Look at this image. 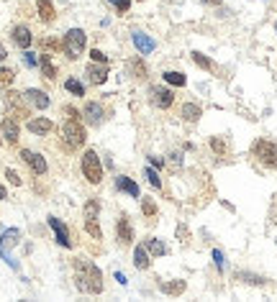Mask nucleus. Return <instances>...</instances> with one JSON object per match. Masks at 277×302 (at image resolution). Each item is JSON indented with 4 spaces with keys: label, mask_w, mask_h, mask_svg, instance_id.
Wrapping results in <instances>:
<instances>
[{
    "label": "nucleus",
    "mask_w": 277,
    "mask_h": 302,
    "mask_svg": "<svg viewBox=\"0 0 277 302\" xmlns=\"http://www.w3.org/2000/svg\"><path fill=\"white\" fill-rule=\"evenodd\" d=\"M131 41H133V46L139 49V54H151V51L157 49V41L151 36H147L144 31H139V29L131 31Z\"/></svg>",
    "instance_id": "12"
},
{
    "label": "nucleus",
    "mask_w": 277,
    "mask_h": 302,
    "mask_svg": "<svg viewBox=\"0 0 277 302\" xmlns=\"http://www.w3.org/2000/svg\"><path fill=\"white\" fill-rule=\"evenodd\" d=\"M90 57H93V61H100V64H105V61H108V57H105L100 49H93V51H90Z\"/></svg>",
    "instance_id": "41"
},
{
    "label": "nucleus",
    "mask_w": 277,
    "mask_h": 302,
    "mask_svg": "<svg viewBox=\"0 0 277 302\" xmlns=\"http://www.w3.org/2000/svg\"><path fill=\"white\" fill-rule=\"evenodd\" d=\"M144 246H147V251H149L151 256H164V254H167V246L159 241V238H147Z\"/></svg>",
    "instance_id": "28"
},
{
    "label": "nucleus",
    "mask_w": 277,
    "mask_h": 302,
    "mask_svg": "<svg viewBox=\"0 0 277 302\" xmlns=\"http://www.w3.org/2000/svg\"><path fill=\"white\" fill-rule=\"evenodd\" d=\"M236 279L244 282V284H254V287H262L267 282L264 277H259V274H252V272H236Z\"/></svg>",
    "instance_id": "25"
},
{
    "label": "nucleus",
    "mask_w": 277,
    "mask_h": 302,
    "mask_svg": "<svg viewBox=\"0 0 277 302\" xmlns=\"http://www.w3.org/2000/svg\"><path fill=\"white\" fill-rule=\"evenodd\" d=\"M252 156L264 169H277V144L270 138H257L252 146Z\"/></svg>",
    "instance_id": "2"
},
{
    "label": "nucleus",
    "mask_w": 277,
    "mask_h": 302,
    "mask_svg": "<svg viewBox=\"0 0 277 302\" xmlns=\"http://www.w3.org/2000/svg\"><path fill=\"white\" fill-rule=\"evenodd\" d=\"M85 44H87V36L82 29H69L62 39V51L67 54V59H80L85 51Z\"/></svg>",
    "instance_id": "3"
},
{
    "label": "nucleus",
    "mask_w": 277,
    "mask_h": 302,
    "mask_svg": "<svg viewBox=\"0 0 277 302\" xmlns=\"http://www.w3.org/2000/svg\"><path fill=\"white\" fill-rule=\"evenodd\" d=\"M213 261H216V266H218V269H223V254L218 251V248L213 251Z\"/></svg>",
    "instance_id": "43"
},
{
    "label": "nucleus",
    "mask_w": 277,
    "mask_h": 302,
    "mask_svg": "<svg viewBox=\"0 0 277 302\" xmlns=\"http://www.w3.org/2000/svg\"><path fill=\"white\" fill-rule=\"evenodd\" d=\"M11 39H13V44H16L18 49H29V46H31V41H33L31 31L26 29V26H16V29L11 31Z\"/></svg>",
    "instance_id": "16"
},
{
    "label": "nucleus",
    "mask_w": 277,
    "mask_h": 302,
    "mask_svg": "<svg viewBox=\"0 0 277 302\" xmlns=\"http://www.w3.org/2000/svg\"><path fill=\"white\" fill-rule=\"evenodd\" d=\"M115 190H121V192H126V195H131V197H141V192H139V184L131 180V177H123V174H118L115 177Z\"/></svg>",
    "instance_id": "18"
},
{
    "label": "nucleus",
    "mask_w": 277,
    "mask_h": 302,
    "mask_svg": "<svg viewBox=\"0 0 277 302\" xmlns=\"http://www.w3.org/2000/svg\"><path fill=\"white\" fill-rule=\"evenodd\" d=\"M23 64L33 69V67H36V64H39V59H36V54H33V51H26V54H23Z\"/></svg>",
    "instance_id": "39"
},
{
    "label": "nucleus",
    "mask_w": 277,
    "mask_h": 302,
    "mask_svg": "<svg viewBox=\"0 0 277 302\" xmlns=\"http://www.w3.org/2000/svg\"><path fill=\"white\" fill-rule=\"evenodd\" d=\"M62 138H65V144L67 149H80V146H85V141H87V133L85 128L77 123V118H69L65 126H62Z\"/></svg>",
    "instance_id": "5"
},
{
    "label": "nucleus",
    "mask_w": 277,
    "mask_h": 302,
    "mask_svg": "<svg viewBox=\"0 0 277 302\" xmlns=\"http://www.w3.org/2000/svg\"><path fill=\"white\" fill-rule=\"evenodd\" d=\"M108 3H111L118 13H129V8H131V0H108Z\"/></svg>",
    "instance_id": "37"
},
{
    "label": "nucleus",
    "mask_w": 277,
    "mask_h": 302,
    "mask_svg": "<svg viewBox=\"0 0 277 302\" xmlns=\"http://www.w3.org/2000/svg\"><path fill=\"white\" fill-rule=\"evenodd\" d=\"M200 3H205V5H221V0H200Z\"/></svg>",
    "instance_id": "45"
},
{
    "label": "nucleus",
    "mask_w": 277,
    "mask_h": 302,
    "mask_svg": "<svg viewBox=\"0 0 277 302\" xmlns=\"http://www.w3.org/2000/svg\"><path fill=\"white\" fill-rule=\"evenodd\" d=\"M29 131L36 133V136H47V133L54 131V123H51L49 118H31L29 121Z\"/></svg>",
    "instance_id": "21"
},
{
    "label": "nucleus",
    "mask_w": 277,
    "mask_h": 302,
    "mask_svg": "<svg viewBox=\"0 0 277 302\" xmlns=\"http://www.w3.org/2000/svg\"><path fill=\"white\" fill-rule=\"evenodd\" d=\"M144 174L149 177V184H151V187H162V180H159L157 169H151V166H147V169H144Z\"/></svg>",
    "instance_id": "36"
},
{
    "label": "nucleus",
    "mask_w": 277,
    "mask_h": 302,
    "mask_svg": "<svg viewBox=\"0 0 277 302\" xmlns=\"http://www.w3.org/2000/svg\"><path fill=\"white\" fill-rule=\"evenodd\" d=\"M47 223H49L51 230H54V236H57V243H59V246L72 248V238H69V230H67V226L62 223L57 215H49V218H47Z\"/></svg>",
    "instance_id": "11"
},
{
    "label": "nucleus",
    "mask_w": 277,
    "mask_h": 302,
    "mask_svg": "<svg viewBox=\"0 0 277 302\" xmlns=\"http://www.w3.org/2000/svg\"><path fill=\"white\" fill-rule=\"evenodd\" d=\"M187 289V282L185 279H172V282H159V292H164L169 297H180L182 292Z\"/></svg>",
    "instance_id": "19"
},
{
    "label": "nucleus",
    "mask_w": 277,
    "mask_h": 302,
    "mask_svg": "<svg viewBox=\"0 0 277 302\" xmlns=\"http://www.w3.org/2000/svg\"><path fill=\"white\" fill-rule=\"evenodd\" d=\"M115 279H118L121 284H126V282H129V279H126V274H121V272H115Z\"/></svg>",
    "instance_id": "44"
},
{
    "label": "nucleus",
    "mask_w": 277,
    "mask_h": 302,
    "mask_svg": "<svg viewBox=\"0 0 277 302\" xmlns=\"http://www.w3.org/2000/svg\"><path fill=\"white\" fill-rule=\"evenodd\" d=\"M211 149L216 151L218 156H226V154H228V144H226L221 136H213V138H211Z\"/></svg>",
    "instance_id": "32"
},
{
    "label": "nucleus",
    "mask_w": 277,
    "mask_h": 302,
    "mask_svg": "<svg viewBox=\"0 0 277 302\" xmlns=\"http://www.w3.org/2000/svg\"><path fill=\"white\" fill-rule=\"evenodd\" d=\"M0 133H3V138L8 141V144H18V136H21L18 121H16L13 115H5L3 126H0Z\"/></svg>",
    "instance_id": "14"
},
{
    "label": "nucleus",
    "mask_w": 277,
    "mask_h": 302,
    "mask_svg": "<svg viewBox=\"0 0 277 302\" xmlns=\"http://www.w3.org/2000/svg\"><path fill=\"white\" fill-rule=\"evenodd\" d=\"M65 87H67V92H72V95H77V97H82V95H85V87H82V82H77L75 77H69L67 82H65Z\"/></svg>",
    "instance_id": "33"
},
{
    "label": "nucleus",
    "mask_w": 277,
    "mask_h": 302,
    "mask_svg": "<svg viewBox=\"0 0 277 302\" xmlns=\"http://www.w3.org/2000/svg\"><path fill=\"white\" fill-rule=\"evenodd\" d=\"M275 29H277V23H275Z\"/></svg>",
    "instance_id": "49"
},
{
    "label": "nucleus",
    "mask_w": 277,
    "mask_h": 302,
    "mask_svg": "<svg viewBox=\"0 0 277 302\" xmlns=\"http://www.w3.org/2000/svg\"><path fill=\"white\" fill-rule=\"evenodd\" d=\"M85 75H87V82L105 85V79H108V69H105V64H100V61H93V64H87Z\"/></svg>",
    "instance_id": "15"
},
{
    "label": "nucleus",
    "mask_w": 277,
    "mask_h": 302,
    "mask_svg": "<svg viewBox=\"0 0 277 302\" xmlns=\"http://www.w3.org/2000/svg\"><path fill=\"white\" fill-rule=\"evenodd\" d=\"M85 230H87L93 238H98V241L103 238V230H100V226H98V220H85Z\"/></svg>",
    "instance_id": "35"
},
{
    "label": "nucleus",
    "mask_w": 277,
    "mask_h": 302,
    "mask_svg": "<svg viewBox=\"0 0 277 302\" xmlns=\"http://www.w3.org/2000/svg\"><path fill=\"white\" fill-rule=\"evenodd\" d=\"M82 215H85V220H98V215H100V202L87 200L85 208H82Z\"/></svg>",
    "instance_id": "27"
},
{
    "label": "nucleus",
    "mask_w": 277,
    "mask_h": 302,
    "mask_svg": "<svg viewBox=\"0 0 277 302\" xmlns=\"http://www.w3.org/2000/svg\"><path fill=\"white\" fill-rule=\"evenodd\" d=\"M0 144H3V133H0Z\"/></svg>",
    "instance_id": "48"
},
{
    "label": "nucleus",
    "mask_w": 277,
    "mask_h": 302,
    "mask_svg": "<svg viewBox=\"0 0 277 302\" xmlns=\"http://www.w3.org/2000/svg\"><path fill=\"white\" fill-rule=\"evenodd\" d=\"M141 212H144L147 218H154L157 215V205L151 197H141Z\"/></svg>",
    "instance_id": "34"
},
{
    "label": "nucleus",
    "mask_w": 277,
    "mask_h": 302,
    "mask_svg": "<svg viewBox=\"0 0 277 302\" xmlns=\"http://www.w3.org/2000/svg\"><path fill=\"white\" fill-rule=\"evenodd\" d=\"M149 97H151V103H154L157 108H162V110L172 108V103H175L172 90H169V87H159V85H151L149 87Z\"/></svg>",
    "instance_id": "7"
},
{
    "label": "nucleus",
    "mask_w": 277,
    "mask_h": 302,
    "mask_svg": "<svg viewBox=\"0 0 277 302\" xmlns=\"http://www.w3.org/2000/svg\"><path fill=\"white\" fill-rule=\"evenodd\" d=\"M149 164H151V166H157V169H162V166H164V159H159V156H149Z\"/></svg>",
    "instance_id": "42"
},
{
    "label": "nucleus",
    "mask_w": 277,
    "mask_h": 302,
    "mask_svg": "<svg viewBox=\"0 0 277 302\" xmlns=\"http://www.w3.org/2000/svg\"><path fill=\"white\" fill-rule=\"evenodd\" d=\"M75 287L85 295L103 292V274L90 259H75Z\"/></svg>",
    "instance_id": "1"
},
{
    "label": "nucleus",
    "mask_w": 277,
    "mask_h": 302,
    "mask_svg": "<svg viewBox=\"0 0 277 302\" xmlns=\"http://www.w3.org/2000/svg\"><path fill=\"white\" fill-rule=\"evenodd\" d=\"M162 77H164V82L172 85V87H185L187 85V77L182 72H172V69H169V72H164Z\"/></svg>",
    "instance_id": "26"
},
{
    "label": "nucleus",
    "mask_w": 277,
    "mask_h": 302,
    "mask_svg": "<svg viewBox=\"0 0 277 302\" xmlns=\"http://www.w3.org/2000/svg\"><path fill=\"white\" fill-rule=\"evenodd\" d=\"M8 197V192H5V187H3V184H0V200H5Z\"/></svg>",
    "instance_id": "47"
},
{
    "label": "nucleus",
    "mask_w": 277,
    "mask_h": 302,
    "mask_svg": "<svg viewBox=\"0 0 277 302\" xmlns=\"http://www.w3.org/2000/svg\"><path fill=\"white\" fill-rule=\"evenodd\" d=\"M39 67H41V75L47 77V79H54L57 77V67H54V61H51V54H44L39 57Z\"/></svg>",
    "instance_id": "24"
},
{
    "label": "nucleus",
    "mask_w": 277,
    "mask_h": 302,
    "mask_svg": "<svg viewBox=\"0 0 277 302\" xmlns=\"http://www.w3.org/2000/svg\"><path fill=\"white\" fill-rule=\"evenodd\" d=\"M193 61L198 64L200 69H205V72H216V64L205 57V54H200V51H193Z\"/></svg>",
    "instance_id": "30"
},
{
    "label": "nucleus",
    "mask_w": 277,
    "mask_h": 302,
    "mask_svg": "<svg viewBox=\"0 0 277 302\" xmlns=\"http://www.w3.org/2000/svg\"><path fill=\"white\" fill-rule=\"evenodd\" d=\"M115 241H118V246H131L133 243V226L126 215H121L118 223H115Z\"/></svg>",
    "instance_id": "10"
},
{
    "label": "nucleus",
    "mask_w": 277,
    "mask_h": 302,
    "mask_svg": "<svg viewBox=\"0 0 277 302\" xmlns=\"http://www.w3.org/2000/svg\"><path fill=\"white\" fill-rule=\"evenodd\" d=\"M82 118H85L87 126L98 128V126H100V123L105 121V110H103V105H100V103H95V100L85 103V108H82Z\"/></svg>",
    "instance_id": "8"
},
{
    "label": "nucleus",
    "mask_w": 277,
    "mask_h": 302,
    "mask_svg": "<svg viewBox=\"0 0 277 302\" xmlns=\"http://www.w3.org/2000/svg\"><path fill=\"white\" fill-rule=\"evenodd\" d=\"M13 79H16V72H13V69L0 67V90H8V87L13 85Z\"/></svg>",
    "instance_id": "31"
},
{
    "label": "nucleus",
    "mask_w": 277,
    "mask_h": 302,
    "mask_svg": "<svg viewBox=\"0 0 277 302\" xmlns=\"http://www.w3.org/2000/svg\"><path fill=\"white\" fill-rule=\"evenodd\" d=\"M82 174H85V180L90 184H100L103 182V164H100L98 151L87 149L82 154Z\"/></svg>",
    "instance_id": "4"
},
{
    "label": "nucleus",
    "mask_w": 277,
    "mask_h": 302,
    "mask_svg": "<svg viewBox=\"0 0 277 302\" xmlns=\"http://www.w3.org/2000/svg\"><path fill=\"white\" fill-rule=\"evenodd\" d=\"M180 115H182V121H187V123H198L200 115H203V108H200V105H195V103H185L180 108Z\"/></svg>",
    "instance_id": "23"
},
{
    "label": "nucleus",
    "mask_w": 277,
    "mask_h": 302,
    "mask_svg": "<svg viewBox=\"0 0 277 302\" xmlns=\"http://www.w3.org/2000/svg\"><path fill=\"white\" fill-rule=\"evenodd\" d=\"M5 57H8V54H5V46H3V44H0V61H3Z\"/></svg>",
    "instance_id": "46"
},
{
    "label": "nucleus",
    "mask_w": 277,
    "mask_h": 302,
    "mask_svg": "<svg viewBox=\"0 0 277 302\" xmlns=\"http://www.w3.org/2000/svg\"><path fill=\"white\" fill-rule=\"evenodd\" d=\"M126 69H129V75H131L133 79H147V75H149L147 61L139 59V57H131V59L126 61Z\"/></svg>",
    "instance_id": "17"
},
{
    "label": "nucleus",
    "mask_w": 277,
    "mask_h": 302,
    "mask_svg": "<svg viewBox=\"0 0 277 302\" xmlns=\"http://www.w3.org/2000/svg\"><path fill=\"white\" fill-rule=\"evenodd\" d=\"M36 11H39V18L44 23H51L57 18V11H54V5H51V0H36Z\"/></svg>",
    "instance_id": "22"
},
{
    "label": "nucleus",
    "mask_w": 277,
    "mask_h": 302,
    "mask_svg": "<svg viewBox=\"0 0 277 302\" xmlns=\"http://www.w3.org/2000/svg\"><path fill=\"white\" fill-rule=\"evenodd\" d=\"M23 100L29 103L31 108H36V110H47V108H49V95L44 92V90H36V87L26 90V92H23Z\"/></svg>",
    "instance_id": "13"
},
{
    "label": "nucleus",
    "mask_w": 277,
    "mask_h": 302,
    "mask_svg": "<svg viewBox=\"0 0 277 302\" xmlns=\"http://www.w3.org/2000/svg\"><path fill=\"white\" fill-rule=\"evenodd\" d=\"M5 177H8V182H11V184H16V187L21 184V177H18V172H13V169H5Z\"/></svg>",
    "instance_id": "40"
},
{
    "label": "nucleus",
    "mask_w": 277,
    "mask_h": 302,
    "mask_svg": "<svg viewBox=\"0 0 277 302\" xmlns=\"http://www.w3.org/2000/svg\"><path fill=\"white\" fill-rule=\"evenodd\" d=\"M133 266H136L139 272H147L151 266V254L147 251V246H136V248H133Z\"/></svg>",
    "instance_id": "20"
},
{
    "label": "nucleus",
    "mask_w": 277,
    "mask_h": 302,
    "mask_svg": "<svg viewBox=\"0 0 277 302\" xmlns=\"http://www.w3.org/2000/svg\"><path fill=\"white\" fill-rule=\"evenodd\" d=\"M21 159L26 162V166H29L33 174H47V159H44L41 154H36V151H31V149H23Z\"/></svg>",
    "instance_id": "9"
},
{
    "label": "nucleus",
    "mask_w": 277,
    "mask_h": 302,
    "mask_svg": "<svg viewBox=\"0 0 277 302\" xmlns=\"http://www.w3.org/2000/svg\"><path fill=\"white\" fill-rule=\"evenodd\" d=\"M169 166H172V169H180L182 166V154L180 151H172V154H169Z\"/></svg>",
    "instance_id": "38"
},
{
    "label": "nucleus",
    "mask_w": 277,
    "mask_h": 302,
    "mask_svg": "<svg viewBox=\"0 0 277 302\" xmlns=\"http://www.w3.org/2000/svg\"><path fill=\"white\" fill-rule=\"evenodd\" d=\"M21 241V230L18 228H8L3 236H0V256L5 259L8 266H13V269H18V261L13 259V254H11V248L13 246H18Z\"/></svg>",
    "instance_id": "6"
},
{
    "label": "nucleus",
    "mask_w": 277,
    "mask_h": 302,
    "mask_svg": "<svg viewBox=\"0 0 277 302\" xmlns=\"http://www.w3.org/2000/svg\"><path fill=\"white\" fill-rule=\"evenodd\" d=\"M21 97H23V95H18V92H8V97H5L8 105H11V108H13L16 113H18L16 118H23V115H26V108L21 105Z\"/></svg>",
    "instance_id": "29"
}]
</instances>
